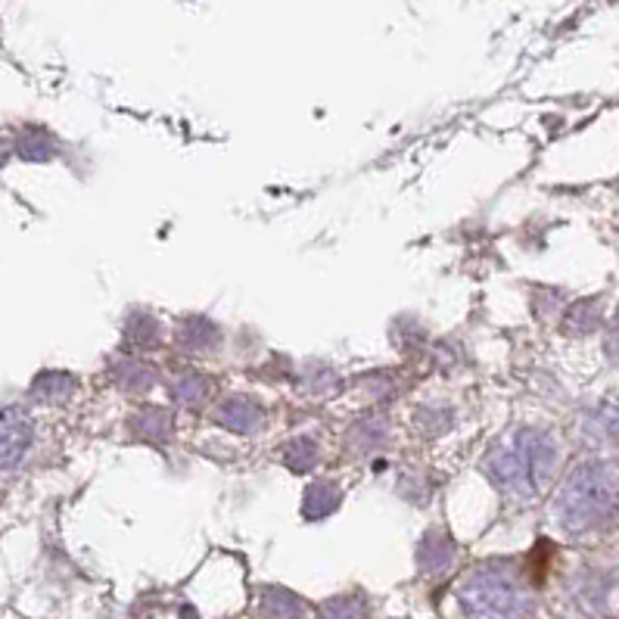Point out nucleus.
<instances>
[{"label":"nucleus","instance_id":"nucleus-1","mask_svg":"<svg viewBox=\"0 0 619 619\" xmlns=\"http://www.w3.org/2000/svg\"><path fill=\"white\" fill-rule=\"evenodd\" d=\"M32 445V427L20 411H0V470L16 467Z\"/></svg>","mask_w":619,"mask_h":619},{"label":"nucleus","instance_id":"nucleus-2","mask_svg":"<svg viewBox=\"0 0 619 619\" xmlns=\"http://www.w3.org/2000/svg\"><path fill=\"white\" fill-rule=\"evenodd\" d=\"M551 560H554V545L551 541H539L536 545V551L529 554V576L536 585L548 580V573H551Z\"/></svg>","mask_w":619,"mask_h":619}]
</instances>
